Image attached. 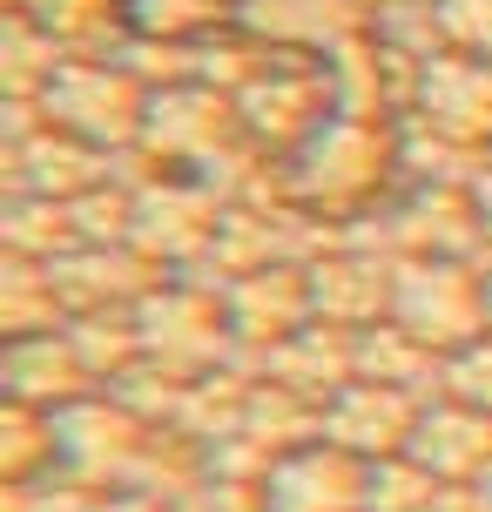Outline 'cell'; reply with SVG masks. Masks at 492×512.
<instances>
[{"instance_id":"obj_3","label":"cell","mask_w":492,"mask_h":512,"mask_svg":"<svg viewBox=\"0 0 492 512\" xmlns=\"http://www.w3.org/2000/svg\"><path fill=\"white\" fill-rule=\"evenodd\" d=\"M418 432V405L398 391V384H371V378H351L344 391H331V405H317V438L344 445L351 459L378 465V459H398Z\"/></svg>"},{"instance_id":"obj_4","label":"cell","mask_w":492,"mask_h":512,"mask_svg":"<svg viewBox=\"0 0 492 512\" xmlns=\"http://www.w3.org/2000/svg\"><path fill=\"white\" fill-rule=\"evenodd\" d=\"M405 452H412L439 486H479L492 472V411L439 398L432 411H418V432H412Z\"/></svg>"},{"instance_id":"obj_2","label":"cell","mask_w":492,"mask_h":512,"mask_svg":"<svg viewBox=\"0 0 492 512\" xmlns=\"http://www.w3.org/2000/svg\"><path fill=\"white\" fill-rule=\"evenodd\" d=\"M364 472H371L364 459L317 438V445H290L284 459L263 465L257 492L270 512H364Z\"/></svg>"},{"instance_id":"obj_11","label":"cell","mask_w":492,"mask_h":512,"mask_svg":"<svg viewBox=\"0 0 492 512\" xmlns=\"http://www.w3.org/2000/svg\"><path fill=\"white\" fill-rule=\"evenodd\" d=\"M486 331H492V277H486Z\"/></svg>"},{"instance_id":"obj_8","label":"cell","mask_w":492,"mask_h":512,"mask_svg":"<svg viewBox=\"0 0 492 512\" xmlns=\"http://www.w3.org/2000/svg\"><path fill=\"white\" fill-rule=\"evenodd\" d=\"M88 512H169L162 499H108V506H88Z\"/></svg>"},{"instance_id":"obj_1","label":"cell","mask_w":492,"mask_h":512,"mask_svg":"<svg viewBox=\"0 0 492 512\" xmlns=\"http://www.w3.org/2000/svg\"><path fill=\"white\" fill-rule=\"evenodd\" d=\"M391 310H398V331H412L425 351H466L472 337H486V283L445 256L398 270Z\"/></svg>"},{"instance_id":"obj_10","label":"cell","mask_w":492,"mask_h":512,"mask_svg":"<svg viewBox=\"0 0 492 512\" xmlns=\"http://www.w3.org/2000/svg\"><path fill=\"white\" fill-rule=\"evenodd\" d=\"M472 492H479V506L492 512V472H486V479H479V486H472Z\"/></svg>"},{"instance_id":"obj_7","label":"cell","mask_w":492,"mask_h":512,"mask_svg":"<svg viewBox=\"0 0 492 512\" xmlns=\"http://www.w3.org/2000/svg\"><path fill=\"white\" fill-rule=\"evenodd\" d=\"M425 512H486V506H479V492H472V486H445Z\"/></svg>"},{"instance_id":"obj_9","label":"cell","mask_w":492,"mask_h":512,"mask_svg":"<svg viewBox=\"0 0 492 512\" xmlns=\"http://www.w3.org/2000/svg\"><path fill=\"white\" fill-rule=\"evenodd\" d=\"M479 230L492 236V169H486V176H479Z\"/></svg>"},{"instance_id":"obj_6","label":"cell","mask_w":492,"mask_h":512,"mask_svg":"<svg viewBox=\"0 0 492 512\" xmlns=\"http://www.w3.org/2000/svg\"><path fill=\"white\" fill-rule=\"evenodd\" d=\"M445 398H459L472 411H492V331L472 337L466 351H452V364H445Z\"/></svg>"},{"instance_id":"obj_5","label":"cell","mask_w":492,"mask_h":512,"mask_svg":"<svg viewBox=\"0 0 492 512\" xmlns=\"http://www.w3.org/2000/svg\"><path fill=\"white\" fill-rule=\"evenodd\" d=\"M48 115L75 135H129L135 128V88L102 68H68L48 81Z\"/></svg>"}]
</instances>
